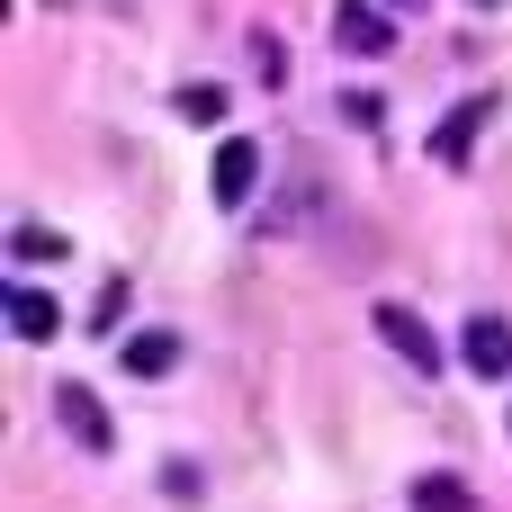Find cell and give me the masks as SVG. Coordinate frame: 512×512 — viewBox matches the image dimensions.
Masks as SVG:
<instances>
[{"label":"cell","instance_id":"obj_1","mask_svg":"<svg viewBox=\"0 0 512 512\" xmlns=\"http://www.w3.org/2000/svg\"><path fill=\"white\" fill-rule=\"evenodd\" d=\"M486 117H495V90H477V99H459L441 126H432V162L441 171H468V153H477V135H486Z\"/></svg>","mask_w":512,"mask_h":512},{"label":"cell","instance_id":"obj_2","mask_svg":"<svg viewBox=\"0 0 512 512\" xmlns=\"http://www.w3.org/2000/svg\"><path fill=\"white\" fill-rule=\"evenodd\" d=\"M333 45L360 54V63H378V54L396 45V18H387L378 0H342V9H333Z\"/></svg>","mask_w":512,"mask_h":512},{"label":"cell","instance_id":"obj_3","mask_svg":"<svg viewBox=\"0 0 512 512\" xmlns=\"http://www.w3.org/2000/svg\"><path fill=\"white\" fill-rule=\"evenodd\" d=\"M252 180H261V144H252V135H225V144H216V162H207L216 207H243V198H252Z\"/></svg>","mask_w":512,"mask_h":512},{"label":"cell","instance_id":"obj_4","mask_svg":"<svg viewBox=\"0 0 512 512\" xmlns=\"http://www.w3.org/2000/svg\"><path fill=\"white\" fill-rule=\"evenodd\" d=\"M369 324L387 333V351H396V360H414V369H441V342H432V324H423L414 306H396V297H387Z\"/></svg>","mask_w":512,"mask_h":512},{"label":"cell","instance_id":"obj_5","mask_svg":"<svg viewBox=\"0 0 512 512\" xmlns=\"http://www.w3.org/2000/svg\"><path fill=\"white\" fill-rule=\"evenodd\" d=\"M54 414H63V432H72V441H81L90 459H99V450L117 441V432H108V405H99L90 387H63V396H54Z\"/></svg>","mask_w":512,"mask_h":512},{"label":"cell","instance_id":"obj_6","mask_svg":"<svg viewBox=\"0 0 512 512\" xmlns=\"http://www.w3.org/2000/svg\"><path fill=\"white\" fill-rule=\"evenodd\" d=\"M117 360H126V378H171V369H180V333H153V324H144V333L117 342Z\"/></svg>","mask_w":512,"mask_h":512},{"label":"cell","instance_id":"obj_7","mask_svg":"<svg viewBox=\"0 0 512 512\" xmlns=\"http://www.w3.org/2000/svg\"><path fill=\"white\" fill-rule=\"evenodd\" d=\"M468 369L477 378H512V324L504 315H477L468 324Z\"/></svg>","mask_w":512,"mask_h":512},{"label":"cell","instance_id":"obj_8","mask_svg":"<svg viewBox=\"0 0 512 512\" xmlns=\"http://www.w3.org/2000/svg\"><path fill=\"white\" fill-rule=\"evenodd\" d=\"M9 324H18V342H54L63 333V306L45 288H9Z\"/></svg>","mask_w":512,"mask_h":512},{"label":"cell","instance_id":"obj_9","mask_svg":"<svg viewBox=\"0 0 512 512\" xmlns=\"http://www.w3.org/2000/svg\"><path fill=\"white\" fill-rule=\"evenodd\" d=\"M9 261H72V243L54 225H9Z\"/></svg>","mask_w":512,"mask_h":512},{"label":"cell","instance_id":"obj_10","mask_svg":"<svg viewBox=\"0 0 512 512\" xmlns=\"http://www.w3.org/2000/svg\"><path fill=\"white\" fill-rule=\"evenodd\" d=\"M414 512H477V495L459 477H414Z\"/></svg>","mask_w":512,"mask_h":512},{"label":"cell","instance_id":"obj_11","mask_svg":"<svg viewBox=\"0 0 512 512\" xmlns=\"http://www.w3.org/2000/svg\"><path fill=\"white\" fill-rule=\"evenodd\" d=\"M171 108H180L189 126H216V117H225V90H216V81H180V99H171Z\"/></svg>","mask_w":512,"mask_h":512},{"label":"cell","instance_id":"obj_12","mask_svg":"<svg viewBox=\"0 0 512 512\" xmlns=\"http://www.w3.org/2000/svg\"><path fill=\"white\" fill-rule=\"evenodd\" d=\"M342 117H351V126H378V117H387V99H369V90H351V99H342Z\"/></svg>","mask_w":512,"mask_h":512},{"label":"cell","instance_id":"obj_13","mask_svg":"<svg viewBox=\"0 0 512 512\" xmlns=\"http://www.w3.org/2000/svg\"><path fill=\"white\" fill-rule=\"evenodd\" d=\"M387 9H423V0H387Z\"/></svg>","mask_w":512,"mask_h":512},{"label":"cell","instance_id":"obj_14","mask_svg":"<svg viewBox=\"0 0 512 512\" xmlns=\"http://www.w3.org/2000/svg\"><path fill=\"white\" fill-rule=\"evenodd\" d=\"M477 9H495V0H477Z\"/></svg>","mask_w":512,"mask_h":512}]
</instances>
